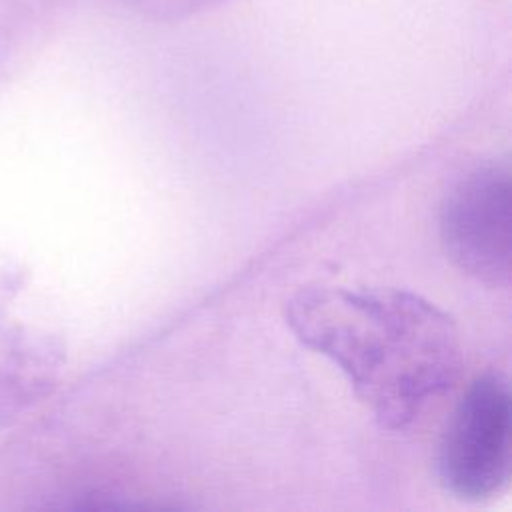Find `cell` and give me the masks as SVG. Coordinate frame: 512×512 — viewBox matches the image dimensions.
<instances>
[{
  "label": "cell",
  "instance_id": "2",
  "mask_svg": "<svg viewBox=\"0 0 512 512\" xmlns=\"http://www.w3.org/2000/svg\"><path fill=\"white\" fill-rule=\"evenodd\" d=\"M510 386L500 372L478 376L442 434L438 476L460 500L480 502L510 480Z\"/></svg>",
  "mask_w": 512,
  "mask_h": 512
},
{
  "label": "cell",
  "instance_id": "3",
  "mask_svg": "<svg viewBox=\"0 0 512 512\" xmlns=\"http://www.w3.org/2000/svg\"><path fill=\"white\" fill-rule=\"evenodd\" d=\"M440 236L450 260L492 286L510 280L512 184L506 158H492L460 176L440 208Z\"/></svg>",
  "mask_w": 512,
  "mask_h": 512
},
{
  "label": "cell",
  "instance_id": "1",
  "mask_svg": "<svg viewBox=\"0 0 512 512\" xmlns=\"http://www.w3.org/2000/svg\"><path fill=\"white\" fill-rule=\"evenodd\" d=\"M284 316L304 346L342 370L388 430L408 426L462 368L452 316L408 290L306 286L288 298Z\"/></svg>",
  "mask_w": 512,
  "mask_h": 512
},
{
  "label": "cell",
  "instance_id": "4",
  "mask_svg": "<svg viewBox=\"0 0 512 512\" xmlns=\"http://www.w3.org/2000/svg\"><path fill=\"white\" fill-rule=\"evenodd\" d=\"M24 286V268L0 262V430L44 400L66 364L62 338L18 314Z\"/></svg>",
  "mask_w": 512,
  "mask_h": 512
}]
</instances>
